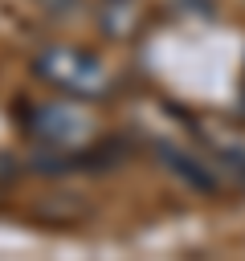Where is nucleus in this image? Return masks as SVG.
<instances>
[{
  "instance_id": "f257e3e1",
  "label": "nucleus",
  "mask_w": 245,
  "mask_h": 261,
  "mask_svg": "<svg viewBox=\"0 0 245 261\" xmlns=\"http://www.w3.org/2000/svg\"><path fill=\"white\" fill-rule=\"evenodd\" d=\"M33 69H37L49 86H57V90H65V94H82V98H90V94H98V90L106 86L102 61H98L90 49H78V45L41 49L37 61H33Z\"/></svg>"
},
{
  "instance_id": "f03ea898",
  "label": "nucleus",
  "mask_w": 245,
  "mask_h": 261,
  "mask_svg": "<svg viewBox=\"0 0 245 261\" xmlns=\"http://www.w3.org/2000/svg\"><path fill=\"white\" fill-rule=\"evenodd\" d=\"M29 130L41 139V143H53V147H74L86 130H90V118L65 102H53V106H37L33 118H29Z\"/></svg>"
},
{
  "instance_id": "7ed1b4c3",
  "label": "nucleus",
  "mask_w": 245,
  "mask_h": 261,
  "mask_svg": "<svg viewBox=\"0 0 245 261\" xmlns=\"http://www.w3.org/2000/svg\"><path fill=\"white\" fill-rule=\"evenodd\" d=\"M159 155H163V163H167V167H176V171H180L188 184H200L204 192H212V175H208L200 163H192L184 151H176V147H159Z\"/></svg>"
},
{
  "instance_id": "20e7f679",
  "label": "nucleus",
  "mask_w": 245,
  "mask_h": 261,
  "mask_svg": "<svg viewBox=\"0 0 245 261\" xmlns=\"http://www.w3.org/2000/svg\"><path fill=\"white\" fill-rule=\"evenodd\" d=\"M41 8H49V12H74L78 8V0H37Z\"/></svg>"
},
{
  "instance_id": "39448f33",
  "label": "nucleus",
  "mask_w": 245,
  "mask_h": 261,
  "mask_svg": "<svg viewBox=\"0 0 245 261\" xmlns=\"http://www.w3.org/2000/svg\"><path fill=\"white\" fill-rule=\"evenodd\" d=\"M188 8H200V12H208V0H184Z\"/></svg>"
}]
</instances>
